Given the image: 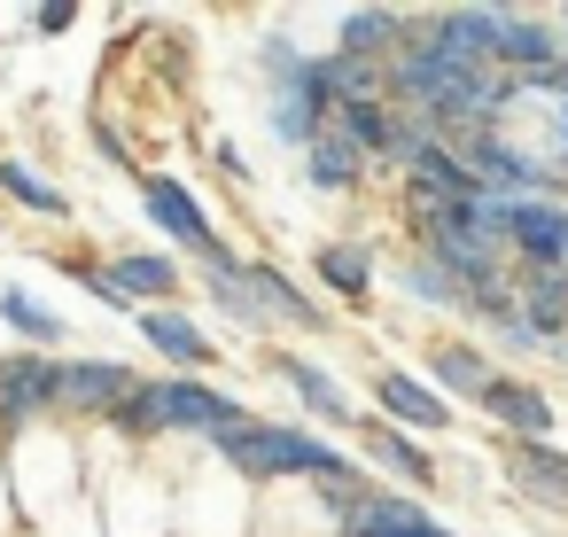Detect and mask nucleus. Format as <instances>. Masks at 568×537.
Here are the masks:
<instances>
[{
	"mask_svg": "<svg viewBox=\"0 0 568 537\" xmlns=\"http://www.w3.org/2000/svg\"><path fill=\"white\" fill-rule=\"evenodd\" d=\"M211 452L226 459L234 483H257V490H288V483H304V490H366V467L343 444H327V436H312L296 421H257L250 413Z\"/></svg>",
	"mask_w": 568,
	"mask_h": 537,
	"instance_id": "obj_1",
	"label": "nucleus"
},
{
	"mask_svg": "<svg viewBox=\"0 0 568 537\" xmlns=\"http://www.w3.org/2000/svg\"><path fill=\"white\" fill-rule=\"evenodd\" d=\"M257 71H265V125L288 149H312L335 125V79H327V48H296L288 32L257 40Z\"/></svg>",
	"mask_w": 568,
	"mask_h": 537,
	"instance_id": "obj_2",
	"label": "nucleus"
},
{
	"mask_svg": "<svg viewBox=\"0 0 568 537\" xmlns=\"http://www.w3.org/2000/svg\"><path fill=\"white\" fill-rule=\"evenodd\" d=\"M413 250L428 265H444L467 296L506 281V242H498V219L490 203H436V211H413Z\"/></svg>",
	"mask_w": 568,
	"mask_h": 537,
	"instance_id": "obj_3",
	"label": "nucleus"
},
{
	"mask_svg": "<svg viewBox=\"0 0 568 537\" xmlns=\"http://www.w3.org/2000/svg\"><path fill=\"white\" fill-rule=\"evenodd\" d=\"M141 211H149V226L164 234V242H180L203 273H242V257H234V242L211 226V211H203V195L180 180V172H141Z\"/></svg>",
	"mask_w": 568,
	"mask_h": 537,
	"instance_id": "obj_4",
	"label": "nucleus"
},
{
	"mask_svg": "<svg viewBox=\"0 0 568 537\" xmlns=\"http://www.w3.org/2000/svg\"><path fill=\"white\" fill-rule=\"evenodd\" d=\"M312 498L327 514V537H452L413 490L366 483V490H312Z\"/></svg>",
	"mask_w": 568,
	"mask_h": 537,
	"instance_id": "obj_5",
	"label": "nucleus"
},
{
	"mask_svg": "<svg viewBox=\"0 0 568 537\" xmlns=\"http://www.w3.org/2000/svg\"><path fill=\"white\" fill-rule=\"evenodd\" d=\"M149 405H156V436H203V444H219L226 428L250 421V405H242L234 389L203 382V374H164V382H149Z\"/></svg>",
	"mask_w": 568,
	"mask_h": 537,
	"instance_id": "obj_6",
	"label": "nucleus"
},
{
	"mask_svg": "<svg viewBox=\"0 0 568 537\" xmlns=\"http://www.w3.org/2000/svg\"><path fill=\"white\" fill-rule=\"evenodd\" d=\"M506 265L521 273H568V203L560 195H521V203H490Z\"/></svg>",
	"mask_w": 568,
	"mask_h": 537,
	"instance_id": "obj_7",
	"label": "nucleus"
},
{
	"mask_svg": "<svg viewBox=\"0 0 568 537\" xmlns=\"http://www.w3.org/2000/svg\"><path fill=\"white\" fill-rule=\"evenodd\" d=\"M55 413H63V358H48V351L0 358V436H24Z\"/></svg>",
	"mask_w": 568,
	"mask_h": 537,
	"instance_id": "obj_8",
	"label": "nucleus"
},
{
	"mask_svg": "<svg viewBox=\"0 0 568 537\" xmlns=\"http://www.w3.org/2000/svg\"><path fill=\"white\" fill-rule=\"evenodd\" d=\"M242 296L257 304V320H265V335L273 327H296V335H320L327 327V304L312 296V288H296V273H281L273 257H242Z\"/></svg>",
	"mask_w": 568,
	"mask_h": 537,
	"instance_id": "obj_9",
	"label": "nucleus"
},
{
	"mask_svg": "<svg viewBox=\"0 0 568 537\" xmlns=\"http://www.w3.org/2000/svg\"><path fill=\"white\" fill-rule=\"evenodd\" d=\"M405 211H436V203H483V180H475V164L452 149V141H420L413 156H405Z\"/></svg>",
	"mask_w": 568,
	"mask_h": 537,
	"instance_id": "obj_10",
	"label": "nucleus"
},
{
	"mask_svg": "<svg viewBox=\"0 0 568 537\" xmlns=\"http://www.w3.org/2000/svg\"><path fill=\"white\" fill-rule=\"evenodd\" d=\"M475 413H483L506 444H552V428H560L552 397H545L537 382H521V374H498V382L475 397Z\"/></svg>",
	"mask_w": 568,
	"mask_h": 537,
	"instance_id": "obj_11",
	"label": "nucleus"
},
{
	"mask_svg": "<svg viewBox=\"0 0 568 537\" xmlns=\"http://www.w3.org/2000/svg\"><path fill=\"white\" fill-rule=\"evenodd\" d=\"M358 467H374V475H397L405 490H444V483H452L420 436H405V428H389V421H374V413L358 421Z\"/></svg>",
	"mask_w": 568,
	"mask_h": 537,
	"instance_id": "obj_12",
	"label": "nucleus"
},
{
	"mask_svg": "<svg viewBox=\"0 0 568 537\" xmlns=\"http://www.w3.org/2000/svg\"><path fill=\"white\" fill-rule=\"evenodd\" d=\"M133 327H141V343L172 366V374H211L226 351L211 343V327L203 320H187L180 304H156V312H133Z\"/></svg>",
	"mask_w": 568,
	"mask_h": 537,
	"instance_id": "obj_13",
	"label": "nucleus"
},
{
	"mask_svg": "<svg viewBox=\"0 0 568 537\" xmlns=\"http://www.w3.org/2000/svg\"><path fill=\"white\" fill-rule=\"evenodd\" d=\"M366 389H374V405H382V421H389V428H405V436H444V428L459 421V413H452V405H444V397H436V389H428L420 374H397V366H374V382H366Z\"/></svg>",
	"mask_w": 568,
	"mask_h": 537,
	"instance_id": "obj_14",
	"label": "nucleus"
},
{
	"mask_svg": "<svg viewBox=\"0 0 568 537\" xmlns=\"http://www.w3.org/2000/svg\"><path fill=\"white\" fill-rule=\"evenodd\" d=\"M133 366H118V358H63V413L71 421H102L110 428V413L133 397Z\"/></svg>",
	"mask_w": 568,
	"mask_h": 537,
	"instance_id": "obj_15",
	"label": "nucleus"
},
{
	"mask_svg": "<svg viewBox=\"0 0 568 537\" xmlns=\"http://www.w3.org/2000/svg\"><path fill=\"white\" fill-rule=\"evenodd\" d=\"M265 374H281V382L304 397V413L327 421V428H358V421H366V413L351 405V389H343L320 358H304V351H265Z\"/></svg>",
	"mask_w": 568,
	"mask_h": 537,
	"instance_id": "obj_16",
	"label": "nucleus"
},
{
	"mask_svg": "<svg viewBox=\"0 0 568 537\" xmlns=\"http://www.w3.org/2000/svg\"><path fill=\"white\" fill-rule=\"evenodd\" d=\"M568 48H560V32H552V17H529V9H498V71L506 79H545L552 63H560Z\"/></svg>",
	"mask_w": 568,
	"mask_h": 537,
	"instance_id": "obj_17",
	"label": "nucleus"
},
{
	"mask_svg": "<svg viewBox=\"0 0 568 537\" xmlns=\"http://www.w3.org/2000/svg\"><path fill=\"white\" fill-rule=\"evenodd\" d=\"M444 405L459 397V405H475L490 382H498V366H490V351L483 343H467V335H444V343H428V374H420Z\"/></svg>",
	"mask_w": 568,
	"mask_h": 537,
	"instance_id": "obj_18",
	"label": "nucleus"
},
{
	"mask_svg": "<svg viewBox=\"0 0 568 537\" xmlns=\"http://www.w3.org/2000/svg\"><path fill=\"white\" fill-rule=\"evenodd\" d=\"M312 281H320L335 304H374V242H366V234L320 242V250H312Z\"/></svg>",
	"mask_w": 568,
	"mask_h": 537,
	"instance_id": "obj_19",
	"label": "nucleus"
},
{
	"mask_svg": "<svg viewBox=\"0 0 568 537\" xmlns=\"http://www.w3.org/2000/svg\"><path fill=\"white\" fill-rule=\"evenodd\" d=\"M506 483H514V498L568 514V452L560 444H506Z\"/></svg>",
	"mask_w": 568,
	"mask_h": 537,
	"instance_id": "obj_20",
	"label": "nucleus"
},
{
	"mask_svg": "<svg viewBox=\"0 0 568 537\" xmlns=\"http://www.w3.org/2000/svg\"><path fill=\"white\" fill-rule=\"evenodd\" d=\"M397 48H405V9H343V17H335V55L389 71Z\"/></svg>",
	"mask_w": 568,
	"mask_h": 537,
	"instance_id": "obj_21",
	"label": "nucleus"
},
{
	"mask_svg": "<svg viewBox=\"0 0 568 537\" xmlns=\"http://www.w3.org/2000/svg\"><path fill=\"white\" fill-rule=\"evenodd\" d=\"M366 172H374V164L358 156V141H351L343 125H327V133L304 149V188H312V195H358Z\"/></svg>",
	"mask_w": 568,
	"mask_h": 537,
	"instance_id": "obj_22",
	"label": "nucleus"
},
{
	"mask_svg": "<svg viewBox=\"0 0 568 537\" xmlns=\"http://www.w3.org/2000/svg\"><path fill=\"white\" fill-rule=\"evenodd\" d=\"M428 40L459 63H490L498 55V9H436L428 17ZM498 71V63H490Z\"/></svg>",
	"mask_w": 568,
	"mask_h": 537,
	"instance_id": "obj_23",
	"label": "nucleus"
},
{
	"mask_svg": "<svg viewBox=\"0 0 568 537\" xmlns=\"http://www.w3.org/2000/svg\"><path fill=\"white\" fill-rule=\"evenodd\" d=\"M514 296H521V320L537 327V343L560 351L568 343V273H521Z\"/></svg>",
	"mask_w": 568,
	"mask_h": 537,
	"instance_id": "obj_24",
	"label": "nucleus"
},
{
	"mask_svg": "<svg viewBox=\"0 0 568 537\" xmlns=\"http://www.w3.org/2000/svg\"><path fill=\"white\" fill-rule=\"evenodd\" d=\"M0 195H9L17 211H32V219H63V211H71V195H63L32 156H0Z\"/></svg>",
	"mask_w": 568,
	"mask_h": 537,
	"instance_id": "obj_25",
	"label": "nucleus"
},
{
	"mask_svg": "<svg viewBox=\"0 0 568 537\" xmlns=\"http://www.w3.org/2000/svg\"><path fill=\"white\" fill-rule=\"evenodd\" d=\"M0 320H9L32 351H55V343H71V327H63V312L55 304H40L32 288H0Z\"/></svg>",
	"mask_w": 568,
	"mask_h": 537,
	"instance_id": "obj_26",
	"label": "nucleus"
},
{
	"mask_svg": "<svg viewBox=\"0 0 568 537\" xmlns=\"http://www.w3.org/2000/svg\"><path fill=\"white\" fill-rule=\"evenodd\" d=\"M397 288H405V296H413L420 312H467V288H459V281H452L444 265H428L420 250H413V257L397 265Z\"/></svg>",
	"mask_w": 568,
	"mask_h": 537,
	"instance_id": "obj_27",
	"label": "nucleus"
},
{
	"mask_svg": "<svg viewBox=\"0 0 568 537\" xmlns=\"http://www.w3.org/2000/svg\"><path fill=\"white\" fill-rule=\"evenodd\" d=\"M459 320H467V327H490V335H498V327H514V320H521V296H514V273H506V281H490V288H475Z\"/></svg>",
	"mask_w": 568,
	"mask_h": 537,
	"instance_id": "obj_28",
	"label": "nucleus"
},
{
	"mask_svg": "<svg viewBox=\"0 0 568 537\" xmlns=\"http://www.w3.org/2000/svg\"><path fill=\"white\" fill-rule=\"evenodd\" d=\"M94 149H102V156H110L118 172H141V164H133V141H125V133H118L110 118H94Z\"/></svg>",
	"mask_w": 568,
	"mask_h": 537,
	"instance_id": "obj_29",
	"label": "nucleus"
},
{
	"mask_svg": "<svg viewBox=\"0 0 568 537\" xmlns=\"http://www.w3.org/2000/svg\"><path fill=\"white\" fill-rule=\"evenodd\" d=\"M71 24H79L71 0H48V9H32V32H48V40H55V32H71Z\"/></svg>",
	"mask_w": 568,
	"mask_h": 537,
	"instance_id": "obj_30",
	"label": "nucleus"
},
{
	"mask_svg": "<svg viewBox=\"0 0 568 537\" xmlns=\"http://www.w3.org/2000/svg\"><path fill=\"white\" fill-rule=\"evenodd\" d=\"M498 351L529 358V351H545V343H537V327H529V320H514V327H498Z\"/></svg>",
	"mask_w": 568,
	"mask_h": 537,
	"instance_id": "obj_31",
	"label": "nucleus"
},
{
	"mask_svg": "<svg viewBox=\"0 0 568 537\" xmlns=\"http://www.w3.org/2000/svg\"><path fill=\"white\" fill-rule=\"evenodd\" d=\"M219 172H226L234 188H250V164H242V149H234V141H219Z\"/></svg>",
	"mask_w": 568,
	"mask_h": 537,
	"instance_id": "obj_32",
	"label": "nucleus"
},
{
	"mask_svg": "<svg viewBox=\"0 0 568 537\" xmlns=\"http://www.w3.org/2000/svg\"><path fill=\"white\" fill-rule=\"evenodd\" d=\"M552 32H560V48H568V9H560V17H552Z\"/></svg>",
	"mask_w": 568,
	"mask_h": 537,
	"instance_id": "obj_33",
	"label": "nucleus"
}]
</instances>
